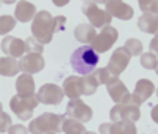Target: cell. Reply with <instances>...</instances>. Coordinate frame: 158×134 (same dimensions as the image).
I'll return each instance as SVG.
<instances>
[{
	"instance_id": "1",
	"label": "cell",
	"mask_w": 158,
	"mask_h": 134,
	"mask_svg": "<svg viewBox=\"0 0 158 134\" xmlns=\"http://www.w3.org/2000/svg\"><path fill=\"white\" fill-rule=\"evenodd\" d=\"M100 62V57H98V54L94 51V47L92 46H81V47H77L74 52H73V55L70 59V63H71V68L79 73V74H90V73H94L95 68H97V65Z\"/></svg>"
},
{
	"instance_id": "2",
	"label": "cell",
	"mask_w": 158,
	"mask_h": 134,
	"mask_svg": "<svg viewBox=\"0 0 158 134\" xmlns=\"http://www.w3.org/2000/svg\"><path fill=\"white\" fill-rule=\"evenodd\" d=\"M32 33L41 44L51 43L52 35L56 33V18H52L49 11L36 13L35 19L32 21Z\"/></svg>"
},
{
	"instance_id": "3",
	"label": "cell",
	"mask_w": 158,
	"mask_h": 134,
	"mask_svg": "<svg viewBox=\"0 0 158 134\" xmlns=\"http://www.w3.org/2000/svg\"><path fill=\"white\" fill-rule=\"evenodd\" d=\"M62 122H63V115L44 112L38 118L32 120L29 125V129L33 134H54L60 131Z\"/></svg>"
},
{
	"instance_id": "4",
	"label": "cell",
	"mask_w": 158,
	"mask_h": 134,
	"mask_svg": "<svg viewBox=\"0 0 158 134\" xmlns=\"http://www.w3.org/2000/svg\"><path fill=\"white\" fill-rule=\"evenodd\" d=\"M82 13L85 14V18L90 21L92 27H98V29H103V27H108L112 21V18L108 14L106 10H101L97 2H84L82 3Z\"/></svg>"
},
{
	"instance_id": "5",
	"label": "cell",
	"mask_w": 158,
	"mask_h": 134,
	"mask_svg": "<svg viewBox=\"0 0 158 134\" xmlns=\"http://www.w3.org/2000/svg\"><path fill=\"white\" fill-rule=\"evenodd\" d=\"M38 99H36V93L33 96H29V98H22L19 95H16L15 98H11L10 101V107L11 111L18 115V118L21 120H29L32 118V114L35 111V107L38 106Z\"/></svg>"
},
{
	"instance_id": "6",
	"label": "cell",
	"mask_w": 158,
	"mask_h": 134,
	"mask_svg": "<svg viewBox=\"0 0 158 134\" xmlns=\"http://www.w3.org/2000/svg\"><path fill=\"white\" fill-rule=\"evenodd\" d=\"M118 38V32L114 29V27L108 25V27H103V30L92 39L90 46L94 47V51L97 54H101V52H106L112 47V44L117 41Z\"/></svg>"
},
{
	"instance_id": "7",
	"label": "cell",
	"mask_w": 158,
	"mask_h": 134,
	"mask_svg": "<svg viewBox=\"0 0 158 134\" xmlns=\"http://www.w3.org/2000/svg\"><path fill=\"white\" fill-rule=\"evenodd\" d=\"M111 122H118V120H131V122H138L141 118L139 107L133 103H123V104H115L111 112H109Z\"/></svg>"
},
{
	"instance_id": "8",
	"label": "cell",
	"mask_w": 158,
	"mask_h": 134,
	"mask_svg": "<svg viewBox=\"0 0 158 134\" xmlns=\"http://www.w3.org/2000/svg\"><path fill=\"white\" fill-rule=\"evenodd\" d=\"M130 59H131V54L128 52V49L125 46L122 47H117L114 52H112V55L109 59V63H108V71L114 76H118V74H122L125 70H127V66L130 63Z\"/></svg>"
},
{
	"instance_id": "9",
	"label": "cell",
	"mask_w": 158,
	"mask_h": 134,
	"mask_svg": "<svg viewBox=\"0 0 158 134\" xmlns=\"http://www.w3.org/2000/svg\"><path fill=\"white\" fill-rule=\"evenodd\" d=\"M106 90L109 93L111 99L115 103V104H123V103H130V91L127 90L125 84L122 82L118 76H114V77H109L108 82H106Z\"/></svg>"
},
{
	"instance_id": "10",
	"label": "cell",
	"mask_w": 158,
	"mask_h": 134,
	"mask_svg": "<svg viewBox=\"0 0 158 134\" xmlns=\"http://www.w3.org/2000/svg\"><path fill=\"white\" fill-rule=\"evenodd\" d=\"M67 117L79 120L81 123H87L94 117V112H92V107H89L79 98H76V99H71L67 106Z\"/></svg>"
},
{
	"instance_id": "11",
	"label": "cell",
	"mask_w": 158,
	"mask_h": 134,
	"mask_svg": "<svg viewBox=\"0 0 158 134\" xmlns=\"http://www.w3.org/2000/svg\"><path fill=\"white\" fill-rule=\"evenodd\" d=\"M63 88L56 84H46L36 93V99L41 104H60L63 99Z\"/></svg>"
},
{
	"instance_id": "12",
	"label": "cell",
	"mask_w": 158,
	"mask_h": 134,
	"mask_svg": "<svg viewBox=\"0 0 158 134\" xmlns=\"http://www.w3.org/2000/svg\"><path fill=\"white\" fill-rule=\"evenodd\" d=\"M153 93H155V85H153L152 80H149V79H139L136 82L133 95L130 96V103H133L136 106H141L144 101H147Z\"/></svg>"
},
{
	"instance_id": "13",
	"label": "cell",
	"mask_w": 158,
	"mask_h": 134,
	"mask_svg": "<svg viewBox=\"0 0 158 134\" xmlns=\"http://www.w3.org/2000/svg\"><path fill=\"white\" fill-rule=\"evenodd\" d=\"M19 65H21V71L27 74H35L44 68V59L41 54H25V55L21 57Z\"/></svg>"
},
{
	"instance_id": "14",
	"label": "cell",
	"mask_w": 158,
	"mask_h": 134,
	"mask_svg": "<svg viewBox=\"0 0 158 134\" xmlns=\"http://www.w3.org/2000/svg\"><path fill=\"white\" fill-rule=\"evenodd\" d=\"M106 5V11L111 18H118L122 21H128L133 18V8L125 2H117V0H108L104 2Z\"/></svg>"
},
{
	"instance_id": "15",
	"label": "cell",
	"mask_w": 158,
	"mask_h": 134,
	"mask_svg": "<svg viewBox=\"0 0 158 134\" xmlns=\"http://www.w3.org/2000/svg\"><path fill=\"white\" fill-rule=\"evenodd\" d=\"M100 132H112V134H136V126L135 122L131 120H118V122H112V123H104L100 125Z\"/></svg>"
},
{
	"instance_id": "16",
	"label": "cell",
	"mask_w": 158,
	"mask_h": 134,
	"mask_svg": "<svg viewBox=\"0 0 158 134\" xmlns=\"http://www.w3.org/2000/svg\"><path fill=\"white\" fill-rule=\"evenodd\" d=\"M2 51L10 57H22V54L25 52V41L16 36H5L2 39Z\"/></svg>"
},
{
	"instance_id": "17",
	"label": "cell",
	"mask_w": 158,
	"mask_h": 134,
	"mask_svg": "<svg viewBox=\"0 0 158 134\" xmlns=\"http://www.w3.org/2000/svg\"><path fill=\"white\" fill-rule=\"evenodd\" d=\"M63 93L70 99H76L81 95H84V85H82V77L79 76H70L63 80Z\"/></svg>"
},
{
	"instance_id": "18",
	"label": "cell",
	"mask_w": 158,
	"mask_h": 134,
	"mask_svg": "<svg viewBox=\"0 0 158 134\" xmlns=\"http://www.w3.org/2000/svg\"><path fill=\"white\" fill-rule=\"evenodd\" d=\"M16 91L18 95L22 98H29L35 95V80L32 77V74L24 73L18 77L16 80Z\"/></svg>"
},
{
	"instance_id": "19",
	"label": "cell",
	"mask_w": 158,
	"mask_h": 134,
	"mask_svg": "<svg viewBox=\"0 0 158 134\" xmlns=\"http://www.w3.org/2000/svg\"><path fill=\"white\" fill-rule=\"evenodd\" d=\"M36 16V8L32 2H19L15 10V18L19 22H29L35 19Z\"/></svg>"
},
{
	"instance_id": "20",
	"label": "cell",
	"mask_w": 158,
	"mask_h": 134,
	"mask_svg": "<svg viewBox=\"0 0 158 134\" xmlns=\"http://www.w3.org/2000/svg\"><path fill=\"white\" fill-rule=\"evenodd\" d=\"M19 71H21V65H19V62L15 57H10V55L2 57V60H0V74L2 76L13 77Z\"/></svg>"
},
{
	"instance_id": "21",
	"label": "cell",
	"mask_w": 158,
	"mask_h": 134,
	"mask_svg": "<svg viewBox=\"0 0 158 134\" xmlns=\"http://www.w3.org/2000/svg\"><path fill=\"white\" fill-rule=\"evenodd\" d=\"M74 36L81 43H92V39L97 36L95 27H92L90 24H79L74 29Z\"/></svg>"
},
{
	"instance_id": "22",
	"label": "cell",
	"mask_w": 158,
	"mask_h": 134,
	"mask_svg": "<svg viewBox=\"0 0 158 134\" xmlns=\"http://www.w3.org/2000/svg\"><path fill=\"white\" fill-rule=\"evenodd\" d=\"M138 27L146 33H156V30H158L156 14H147V13H144V14L138 19Z\"/></svg>"
},
{
	"instance_id": "23",
	"label": "cell",
	"mask_w": 158,
	"mask_h": 134,
	"mask_svg": "<svg viewBox=\"0 0 158 134\" xmlns=\"http://www.w3.org/2000/svg\"><path fill=\"white\" fill-rule=\"evenodd\" d=\"M62 131L65 134H84V132H87L85 126L79 120H74L71 117L62 122Z\"/></svg>"
},
{
	"instance_id": "24",
	"label": "cell",
	"mask_w": 158,
	"mask_h": 134,
	"mask_svg": "<svg viewBox=\"0 0 158 134\" xmlns=\"http://www.w3.org/2000/svg\"><path fill=\"white\" fill-rule=\"evenodd\" d=\"M82 85H84V95H94L100 85V82L95 77V74L90 73V74L82 76Z\"/></svg>"
},
{
	"instance_id": "25",
	"label": "cell",
	"mask_w": 158,
	"mask_h": 134,
	"mask_svg": "<svg viewBox=\"0 0 158 134\" xmlns=\"http://www.w3.org/2000/svg\"><path fill=\"white\" fill-rule=\"evenodd\" d=\"M43 51H44V46L36 38L30 36L25 39V52L27 54H43Z\"/></svg>"
},
{
	"instance_id": "26",
	"label": "cell",
	"mask_w": 158,
	"mask_h": 134,
	"mask_svg": "<svg viewBox=\"0 0 158 134\" xmlns=\"http://www.w3.org/2000/svg\"><path fill=\"white\" fill-rule=\"evenodd\" d=\"M141 65H142V68H147V70H155V71H156V66H158L156 54H153V52L142 54V55H141Z\"/></svg>"
},
{
	"instance_id": "27",
	"label": "cell",
	"mask_w": 158,
	"mask_h": 134,
	"mask_svg": "<svg viewBox=\"0 0 158 134\" xmlns=\"http://www.w3.org/2000/svg\"><path fill=\"white\" fill-rule=\"evenodd\" d=\"M16 25V19L15 18H10L6 14L0 16V33L2 35H6L8 32H11L13 29H15Z\"/></svg>"
},
{
	"instance_id": "28",
	"label": "cell",
	"mask_w": 158,
	"mask_h": 134,
	"mask_svg": "<svg viewBox=\"0 0 158 134\" xmlns=\"http://www.w3.org/2000/svg\"><path fill=\"white\" fill-rule=\"evenodd\" d=\"M125 47L128 49V52L131 54V57L133 55H141L142 54V43L136 38H130L125 41Z\"/></svg>"
},
{
	"instance_id": "29",
	"label": "cell",
	"mask_w": 158,
	"mask_h": 134,
	"mask_svg": "<svg viewBox=\"0 0 158 134\" xmlns=\"http://www.w3.org/2000/svg\"><path fill=\"white\" fill-rule=\"evenodd\" d=\"M156 5L158 3L155 0H139V8L147 14H156V10H158Z\"/></svg>"
},
{
	"instance_id": "30",
	"label": "cell",
	"mask_w": 158,
	"mask_h": 134,
	"mask_svg": "<svg viewBox=\"0 0 158 134\" xmlns=\"http://www.w3.org/2000/svg\"><path fill=\"white\" fill-rule=\"evenodd\" d=\"M94 74H95V77L98 79L100 84H106L108 79H109V71H108V68H98V70L94 71Z\"/></svg>"
},
{
	"instance_id": "31",
	"label": "cell",
	"mask_w": 158,
	"mask_h": 134,
	"mask_svg": "<svg viewBox=\"0 0 158 134\" xmlns=\"http://www.w3.org/2000/svg\"><path fill=\"white\" fill-rule=\"evenodd\" d=\"M0 118H2V122H0V131L2 132H8L10 128H11V120H10V115L5 114L2 111V114H0Z\"/></svg>"
},
{
	"instance_id": "32",
	"label": "cell",
	"mask_w": 158,
	"mask_h": 134,
	"mask_svg": "<svg viewBox=\"0 0 158 134\" xmlns=\"http://www.w3.org/2000/svg\"><path fill=\"white\" fill-rule=\"evenodd\" d=\"M65 22H67V18L65 16H57L56 18V32H62L65 29Z\"/></svg>"
},
{
	"instance_id": "33",
	"label": "cell",
	"mask_w": 158,
	"mask_h": 134,
	"mask_svg": "<svg viewBox=\"0 0 158 134\" xmlns=\"http://www.w3.org/2000/svg\"><path fill=\"white\" fill-rule=\"evenodd\" d=\"M8 132H11V134H16V132L21 134V132H30V129L25 128V126H22V125H16V126H11Z\"/></svg>"
},
{
	"instance_id": "34",
	"label": "cell",
	"mask_w": 158,
	"mask_h": 134,
	"mask_svg": "<svg viewBox=\"0 0 158 134\" xmlns=\"http://www.w3.org/2000/svg\"><path fill=\"white\" fill-rule=\"evenodd\" d=\"M156 43H158V38L155 36V38L152 39V41H150V52H153V51L156 52V46H158Z\"/></svg>"
},
{
	"instance_id": "35",
	"label": "cell",
	"mask_w": 158,
	"mask_h": 134,
	"mask_svg": "<svg viewBox=\"0 0 158 134\" xmlns=\"http://www.w3.org/2000/svg\"><path fill=\"white\" fill-rule=\"evenodd\" d=\"M52 3L57 5V6H63V5L68 3V0H60V2H59V0H52Z\"/></svg>"
},
{
	"instance_id": "36",
	"label": "cell",
	"mask_w": 158,
	"mask_h": 134,
	"mask_svg": "<svg viewBox=\"0 0 158 134\" xmlns=\"http://www.w3.org/2000/svg\"><path fill=\"white\" fill-rule=\"evenodd\" d=\"M152 117H153V122L156 123V122H158V118H156V106L152 109Z\"/></svg>"
}]
</instances>
